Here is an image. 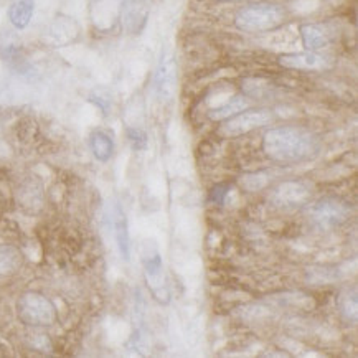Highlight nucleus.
Listing matches in <instances>:
<instances>
[{"label":"nucleus","instance_id":"obj_1","mask_svg":"<svg viewBox=\"0 0 358 358\" xmlns=\"http://www.w3.org/2000/svg\"><path fill=\"white\" fill-rule=\"evenodd\" d=\"M263 150L274 162L299 164L314 159L320 152V141L304 127H274L263 137Z\"/></svg>","mask_w":358,"mask_h":358},{"label":"nucleus","instance_id":"obj_2","mask_svg":"<svg viewBox=\"0 0 358 358\" xmlns=\"http://www.w3.org/2000/svg\"><path fill=\"white\" fill-rule=\"evenodd\" d=\"M286 20V10L273 2L251 3L241 8L235 17V25L248 34H263L276 30Z\"/></svg>","mask_w":358,"mask_h":358},{"label":"nucleus","instance_id":"obj_3","mask_svg":"<svg viewBox=\"0 0 358 358\" xmlns=\"http://www.w3.org/2000/svg\"><path fill=\"white\" fill-rule=\"evenodd\" d=\"M18 317L31 327H50L57 320L53 302L40 292H25L17 302Z\"/></svg>","mask_w":358,"mask_h":358},{"label":"nucleus","instance_id":"obj_4","mask_svg":"<svg viewBox=\"0 0 358 358\" xmlns=\"http://www.w3.org/2000/svg\"><path fill=\"white\" fill-rule=\"evenodd\" d=\"M350 205L337 196H325L315 201L309 208V218L312 227L319 231H330L341 227L350 218Z\"/></svg>","mask_w":358,"mask_h":358},{"label":"nucleus","instance_id":"obj_5","mask_svg":"<svg viewBox=\"0 0 358 358\" xmlns=\"http://www.w3.org/2000/svg\"><path fill=\"white\" fill-rule=\"evenodd\" d=\"M142 264H144L145 281L149 284L150 292H152L155 301H159L160 304H167L171 294L165 287L162 256H160L159 246L154 240H147L144 243V248H142Z\"/></svg>","mask_w":358,"mask_h":358},{"label":"nucleus","instance_id":"obj_6","mask_svg":"<svg viewBox=\"0 0 358 358\" xmlns=\"http://www.w3.org/2000/svg\"><path fill=\"white\" fill-rule=\"evenodd\" d=\"M271 121H273V113L269 109H245V111L228 117L220 127V134L224 137H238L268 126Z\"/></svg>","mask_w":358,"mask_h":358},{"label":"nucleus","instance_id":"obj_7","mask_svg":"<svg viewBox=\"0 0 358 358\" xmlns=\"http://www.w3.org/2000/svg\"><path fill=\"white\" fill-rule=\"evenodd\" d=\"M312 188L309 183L301 180H287L279 183L271 194V201L281 208H296L310 200Z\"/></svg>","mask_w":358,"mask_h":358},{"label":"nucleus","instance_id":"obj_8","mask_svg":"<svg viewBox=\"0 0 358 358\" xmlns=\"http://www.w3.org/2000/svg\"><path fill=\"white\" fill-rule=\"evenodd\" d=\"M177 90V63L171 55L160 58L154 75V93L160 101H171Z\"/></svg>","mask_w":358,"mask_h":358},{"label":"nucleus","instance_id":"obj_9","mask_svg":"<svg viewBox=\"0 0 358 358\" xmlns=\"http://www.w3.org/2000/svg\"><path fill=\"white\" fill-rule=\"evenodd\" d=\"M279 65L297 71H324L332 66V58L317 52L286 53L279 57Z\"/></svg>","mask_w":358,"mask_h":358},{"label":"nucleus","instance_id":"obj_10","mask_svg":"<svg viewBox=\"0 0 358 358\" xmlns=\"http://www.w3.org/2000/svg\"><path fill=\"white\" fill-rule=\"evenodd\" d=\"M111 222L114 229V238H116L117 250L121 252L124 261L131 259V236L129 227H127V217L121 208V205H114L111 213Z\"/></svg>","mask_w":358,"mask_h":358},{"label":"nucleus","instance_id":"obj_11","mask_svg":"<svg viewBox=\"0 0 358 358\" xmlns=\"http://www.w3.org/2000/svg\"><path fill=\"white\" fill-rule=\"evenodd\" d=\"M149 18V0H127L124 7V25L126 29L137 34L144 29Z\"/></svg>","mask_w":358,"mask_h":358},{"label":"nucleus","instance_id":"obj_12","mask_svg":"<svg viewBox=\"0 0 358 358\" xmlns=\"http://www.w3.org/2000/svg\"><path fill=\"white\" fill-rule=\"evenodd\" d=\"M301 38L306 50L317 52L330 43V31L322 24H306L301 27Z\"/></svg>","mask_w":358,"mask_h":358},{"label":"nucleus","instance_id":"obj_13","mask_svg":"<svg viewBox=\"0 0 358 358\" xmlns=\"http://www.w3.org/2000/svg\"><path fill=\"white\" fill-rule=\"evenodd\" d=\"M35 12L34 0H17L8 8V20L18 30H24L29 27Z\"/></svg>","mask_w":358,"mask_h":358},{"label":"nucleus","instance_id":"obj_14","mask_svg":"<svg viewBox=\"0 0 358 358\" xmlns=\"http://www.w3.org/2000/svg\"><path fill=\"white\" fill-rule=\"evenodd\" d=\"M91 152L99 162H108L114 154V141L113 137L104 131H94L90 136Z\"/></svg>","mask_w":358,"mask_h":358},{"label":"nucleus","instance_id":"obj_15","mask_svg":"<svg viewBox=\"0 0 358 358\" xmlns=\"http://www.w3.org/2000/svg\"><path fill=\"white\" fill-rule=\"evenodd\" d=\"M22 252L12 245H0V278L15 274L22 266Z\"/></svg>","mask_w":358,"mask_h":358},{"label":"nucleus","instance_id":"obj_16","mask_svg":"<svg viewBox=\"0 0 358 358\" xmlns=\"http://www.w3.org/2000/svg\"><path fill=\"white\" fill-rule=\"evenodd\" d=\"M50 40L55 45H63L71 41V38H75L76 35V25L75 22L70 20V18H58V20L53 22V25L50 27Z\"/></svg>","mask_w":358,"mask_h":358},{"label":"nucleus","instance_id":"obj_17","mask_svg":"<svg viewBox=\"0 0 358 358\" xmlns=\"http://www.w3.org/2000/svg\"><path fill=\"white\" fill-rule=\"evenodd\" d=\"M246 108H248V99L245 96H235V98L227 101V103L222 104V106L215 108L213 111H210L208 116L212 121H227L228 117L245 111Z\"/></svg>","mask_w":358,"mask_h":358},{"label":"nucleus","instance_id":"obj_18","mask_svg":"<svg viewBox=\"0 0 358 358\" xmlns=\"http://www.w3.org/2000/svg\"><path fill=\"white\" fill-rule=\"evenodd\" d=\"M338 310H341L342 317L347 320V322H357L358 317V301H357V289L353 287L352 291L347 289L341 294L338 297Z\"/></svg>","mask_w":358,"mask_h":358},{"label":"nucleus","instance_id":"obj_19","mask_svg":"<svg viewBox=\"0 0 358 358\" xmlns=\"http://www.w3.org/2000/svg\"><path fill=\"white\" fill-rule=\"evenodd\" d=\"M240 182L245 190L259 192V190H263V188L268 187L269 177L266 172H252V173H246V176H243Z\"/></svg>","mask_w":358,"mask_h":358},{"label":"nucleus","instance_id":"obj_20","mask_svg":"<svg viewBox=\"0 0 358 358\" xmlns=\"http://www.w3.org/2000/svg\"><path fill=\"white\" fill-rule=\"evenodd\" d=\"M127 139H129L131 147L134 150L147 149V134L139 127H129L127 129Z\"/></svg>","mask_w":358,"mask_h":358},{"label":"nucleus","instance_id":"obj_21","mask_svg":"<svg viewBox=\"0 0 358 358\" xmlns=\"http://www.w3.org/2000/svg\"><path fill=\"white\" fill-rule=\"evenodd\" d=\"M229 185H224V183H220V185L213 187L212 192H210V201L215 205H223L224 200H227L228 192H229Z\"/></svg>","mask_w":358,"mask_h":358},{"label":"nucleus","instance_id":"obj_22","mask_svg":"<svg viewBox=\"0 0 358 358\" xmlns=\"http://www.w3.org/2000/svg\"><path fill=\"white\" fill-rule=\"evenodd\" d=\"M220 2H238V0H220Z\"/></svg>","mask_w":358,"mask_h":358}]
</instances>
